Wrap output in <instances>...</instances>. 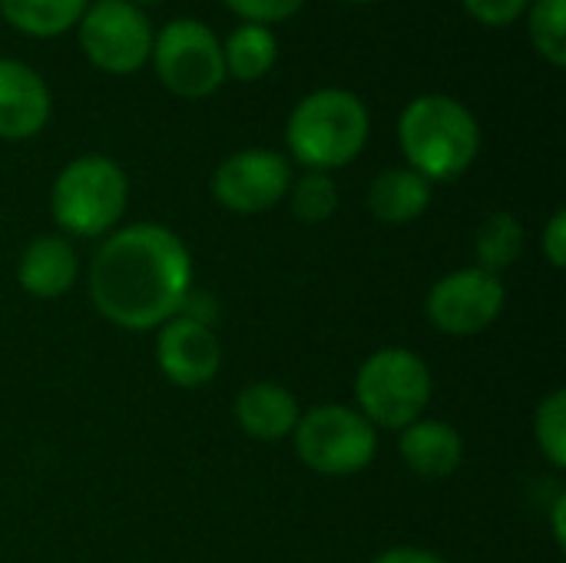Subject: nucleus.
<instances>
[{"mask_svg": "<svg viewBox=\"0 0 566 563\" xmlns=\"http://www.w3.org/2000/svg\"><path fill=\"white\" fill-rule=\"evenodd\" d=\"M189 292L192 256L186 242L159 222L109 232L90 262V299L96 312L126 332L166 325L179 315Z\"/></svg>", "mask_w": 566, "mask_h": 563, "instance_id": "obj_1", "label": "nucleus"}, {"mask_svg": "<svg viewBox=\"0 0 566 563\" xmlns=\"http://www.w3.org/2000/svg\"><path fill=\"white\" fill-rule=\"evenodd\" d=\"M398 146L408 169L434 183L464 176L481 153L478 116L448 93H421L398 116Z\"/></svg>", "mask_w": 566, "mask_h": 563, "instance_id": "obj_2", "label": "nucleus"}, {"mask_svg": "<svg viewBox=\"0 0 566 563\" xmlns=\"http://www.w3.org/2000/svg\"><path fill=\"white\" fill-rule=\"evenodd\" d=\"M371 133L368 106L345 86H318L302 96L285 123V146L295 163L332 173L361 156Z\"/></svg>", "mask_w": 566, "mask_h": 563, "instance_id": "obj_3", "label": "nucleus"}, {"mask_svg": "<svg viewBox=\"0 0 566 563\" xmlns=\"http://www.w3.org/2000/svg\"><path fill=\"white\" fill-rule=\"evenodd\" d=\"M129 202V183L116 159L86 153L70 159L50 189L53 222L76 239H96L116 229Z\"/></svg>", "mask_w": 566, "mask_h": 563, "instance_id": "obj_4", "label": "nucleus"}, {"mask_svg": "<svg viewBox=\"0 0 566 563\" xmlns=\"http://www.w3.org/2000/svg\"><path fill=\"white\" fill-rule=\"evenodd\" d=\"M431 392L434 382L428 362L401 345L378 348L365 358V365L355 375L358 411L368 418L375 431H405L408 425H415L424 415Z\"/></svg>", "mask_w": 566, "mask_h": 563, "instance_id": "obj_5", "label": "nucleus"}, {"mask_svg": "<svg viewBox=\"0 0 566 563\" xmlns=\"http://www.w3.org/2000/svg\"><path fill=\"white\" fill-rule=\"evenodd\" d=\"M292 438L298 461L328 478L365 471L378 451V431L368 425V418L358 408L335 402L308 408L298 418Z\"/></svg>", "mask_w": 566, "mask_h": 563, "instance_id": "obj_6", "label": "nucleus"}, {"mask_svg": "<svg viewBox=\"0 0 566 563\" xmlns=\"http://www.w3.org/2000/svg\"><path fill=\"white\" fill-rule=\"evenodd\" d=\"M149 60L159 83L182 100H206L226 83L222 40L196 17H176L159 27Z\"/></svg>", "mask_w": 566, "mask_h": 563, "instance_id": "obj_7", "label": "nucleus"}, {"mask_svg": "<svg viewBox=\"0 0 566 563\" xmlns=\"http://www.w3.org/2000/svg\"><path fill=\"white\" fill-rule=\"evenodd\" d=\"M153 37L156 30L146 10L133 0H90L76 23L83 56L109 76L139 73L143 63H149Z\"/></svg>", "mask_w": 566, "mask_h": 563, "instance_id": "obj_8", "label": "nucleus"}, {"mask_svg": "<svg viewBox=\"0 0 566 563\" xmlns=\"http://www.w3.org/2000/svg\"><path fill=\"white\" fill-rule=\"evenodd\" d=\"M292 163L275 149H239L226 156L209 179L212 199L235 216H259L275 209L292 186Z\"/></svg>", "mask_w": 566, "mask_h": 563, "instance_id": "obj_9", "label": "nucleus"}, {"mask_svg": "<svg viewBox=\"0 0 566 563\" xmlns=\"http://www.w3.org/2000/svg\"><path fill=\"white\" fill-rule=\"evenodd\" d=\"M504 302H507V289H504L501 275H491V272L471 265V269H458V272L444 275L441 282H434L424 299V312L438 332L468 338V335L488 332L501 319Z\"/></svg>", "mask_w": 566, "mask_h": 563, "instance_id": "obj_10", "label": "nucleus"}, {"mask_svg": "<svg viewBox=\"0 0 566 563\" xmlns=\"http://www.w3.org/2000/svg\"><path fill=\"white\" fill-rule=\"evenodd\" d=\"M156 365L172 385L202 388L222 368V342L212 325L192 322L186 315H172L166 325H159Z\"/></svg>", "mask_w": 566, "mask_h": 563, "instance_id": "obj_11", "label": "nucleus"}, {"mask_svg": "<svg viewBox=\"0 0 566 563\" xmlns=\"http://www.w3.org/2000/svg\"><path fill=\"white\" fill-rule=\"evenodd\" d=\"M53 113L46 80L17 56H0V139L20 143L36 136Z\"/></svg>", "mask_w": 566, "mask_h": 563, "instance_id": "obj_12", "label": "nucleus"}, {"mask_svg": "<svg viewBox=\"0 0 566 563\" xmlns=\"http://www.w3.org/2000/svg\"><path fill=\"white\" fill-rule=\"evenodd\" d=\"M401 461L428 481L451 478L464 461V441L454 425L438 418H418L398 438Z\"/></svg>", "mask_w": 566, "mask_h": 563, "instance_id": "obj_13", "label": "nucleus"}, {"mask_svg": "<svg viewBox=\"0 0 566 563\" xmlns=\"http://www.w3.org/2000/svg\"><path fill=\"white\" fill-rule=\"evenodd\" d=\"M76 272H80V259L66 236L33 239L17 262V282L33 299H60L63 292L73 289Z\"/></svg>", "mask_w": 566, "mask_h": 563, "instance_id": "obj_14", "label": "nucleus"}, {"mask_svg": "<svg viewBox=\"0 0 566 563\" xmlns=\"http://www.w3.org/2000/svg\"><path fill=\"white\" fill-rule=\"evenodd\" d=\"M302 411L289 388L275 382H255L235 398V421L255 441H282L295 431Z\"/></svg>", "mask_w": 566, "mask_h": 563, "instance_id": "obj_15", "label": "nucleus"}, {"mask_svg": "<svg viewBox=\"0 0 566 563\" xmlns=\"http://www.w3.org/2000/svg\"><path fill=\"white\" fill-rule=\"evenodd\" d=\"M431 206V183L408 166H391L378 173L368 186V209L378 222L408 226L421 219Z\"/></svg>", "mask_w": 566, "mask_h": 563, "instance_id": "obj_16", "label": "nucleus"}, {"mask_svg": "<svg viewBox=\"0 0 566 563\" xmlns=\"http://www.w3.org/2000/svg\"><path fill=\"white\" fill-rule=\"evenodd\" d=\"M275 60H279V40H275L272 27H265V23H239L222 43L226 76H232L239 83L262 80L275 66Z\"/></svg>", "mask_w": 566, "mask_h": 563, "instance_id": "obj_17", "label": "nucleus"}, {"mask_svg": "<svg viewBox=\"0 0 566 563\" xmlns=\"http://www.w3.org/2000/svg\"><path fill=\"white\" fill-rule=\"evenodd\" d=\"M90 0H0V17L27 37H60L80 23Z\"/></svg>", "mask_w": 566, "mask_h": 563, "instance_id": "obj_18", "label": "nucleus"}, {"mask_svg": "<svg viewBox=\"0 0 566 563\" xmlns=\"http://www.w3.org/2000/svg\"><path fill=\"white\" fill-rule=\"evenodd\" d=\"M524 246H527L524 222L514 212L497 209L478 229V239H474L478 269H484L491 275H501L504 269H511L524 256Z\"/></svg>", "mask_w": 566, "mask_h": 563, "instance_id": "obj_19", "label": "nucleus"}, {"mask_svg": "<svg viewBox=\"0 0 566 563\" xmlns=\"http://www.w3.org/2000/svg\"><path fill=\"white\" fill-rule=\"evenodd\" d=\"M285 199H289V206H292V216H295L298 222H308V226L328 222V219L338 212V186H335L332 173L305 169L302 176L292 179Z\"/></svg>", "mask_w": 566, "mask_h": 563, "instance_id": "obj_20", "label": "nucleus"}, {"mask_svg": "<svg viewBox=\"0 0 566 563\" xmlns=\"http://www.w3.org/2000/svg\"><path fill=\"white\" fill-rule=\"evenodd\" d=\"M527 33L534 50L560 70L566 63V0H531Z\"/></svg>", "mask_w": 566, "mask_h": 563, "instance_id": "obj_21", "label": "nucleus"}, {"mask_svg": "<svg viewBox=\"0 0 566 563\" xmlns=\"http://www.w3.org/2000/svg\"><path fill=\"white\" fill-rule=\"evenodd\" d=\"M534 435H537V445L544 451V458L554 465V468H566V392L557 388L551 392L537 415H534Z\"/></svg>", "mask_w": 566, "mask_h": 563, "instance_id": "obj_22", "label": "nucleus"}, {"mask_svg": "<svg viewBox=\"0 0 566 563\" xmlns=\"http://www.w3.org/2000/svg\"><path fill=\"white\" fill-rule=\"evenodd\" d=\"M235 17H242V23H282L289 17H295L302 10L305 0H222Z\"/></svg>", "mask_w": 566, "mask_h": 563, "instance_id": "obj_23", "label": "nucleus"}, {"mask_svg": "<svg viewBox=\"0 0 566 563\" xmlns=\"http://www.w3.org/2000/svg\"><path fill=\"white\" fill-rule=\"evenodd\" d=\"M461 3L481 27H511L531 7V0H461Z\"/></svg>", "mask_w": 566, "mask_h": 563, "instance_id": "obj_24", "label": "nucleus"}, {"mask_svg": "<svg viewBox=\"0 0 566 563\" xmlns=\"http://www.w3.org/2000/svg\"><path fill=\"white\" fill-rule=\"evenodd\" d=\"M541 249H544V256H547V262H551L554 269H564L566 265V212L564 209H557V212L551 216V222H547V229H544V242H541Z\"/></svg>", "mask_w": 566, "mask_h": 563, "instance_id": "obj_25", "label": "nucleus"}, {"mask_svg": "<svg viewBox=\"0 0 566 563\" xmlns=\"http://www.w3.org/2000/svg\"><path fill=\"white\" fill-rule=\"evenodd\" d=\"M371 563H448L441 554L424 551V548H391L385 554H378Z\"/></svg>", "mask_w": 566, "mask_h": 563, "instance_id": "obj_26", "label": "nucleus"}, {"mask_svg": "<svg viewBox=\"0 0 566 563\" xmlns=\"http://www.w3.org/2000/svg\"><path fill=\"white\" fill-rule=\"evenodd\" d=\"M564 514H566V494H557V501H554V541H557V548H566Z\"/></svg>", "mask_w": 566, "mask_h": 563, "instance_id": "obj_27", "label": "nucleus"}, {"mask_svg": "<svg viewBox=\"0 0 566 563\" xmlns=\"http://www.w3.org/2000/svg\"><path fill=\"white\" fill-rule=\"evenodd\" d=\"M345 3H378V0H345Z\"/></svg>", "mask_w": 566, "mask_h": 563, "instance_id": "obj_28", "label": "nucleus"}]
</instances>
